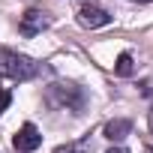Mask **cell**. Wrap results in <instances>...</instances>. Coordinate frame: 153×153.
Here are the masks:
<instances>
[{
	"label": "cell",
	"instance_id": "cell-2",
	"mask_svg": "<svg viewBox=\"0 0 153 153\" xmlns=\"http://www.w3.org/2000/svg\"><path fill=\"white\" fill-rule=\"evenodd\" d=\"M39 75V63L27 54L9 51V48H0V78H9V81H30Z\"/></svg>",
	"mask_w": 153,
	"mask_h": 153
},
{
	"label": "cell",
	"instance_id": "cell-8",
	"mask_svg": "<svg viewBox=\"0 0 153 153\" xmlns=\"http://www.w3.org/2000/svg\"><path fill=\"white\" fill-rule=\"evenodd\" d=\"M132 69H135V63H132V54H129V51H123V54L117 57V63H114V72L126 78V75H132Z\"/></svg>",
	"mask_w": 153,
	"mask_h": 153
},
{
	"label": "cell",
	"instance_id": "cell-3",
	"mask_svg": "<svg viewBox=\"0 0 153 153\" xmlns=\"http://www.w3.org/2000/svg\"><path fill=\"white\" fill-rule=\"evenodd\" d=\"M78 24L87 27V30H99V27H108L111 24V15L102 6H96V3H84L78 9Z\"/></svg>",
	"mask_w": 153,
	"mask_h": 153
},
{
	"label": "cell",
	"instance_id": "cell-11",
	"mask_svg": "<svg viewBox=\"0 0 153 153\" xmlns=\"http://www.w3.org/2000/svg\"><path fill=\"white\" fill-rule=\"evenodd\" d=\"M132 3H153V0H132Z\"/></svg>",
	"mask_w": 153,
	"mask_h": 153
},
{
	"label": "cell",
	"instance_id": "cell-10",
	"mask_svg": "<svg viewBox=\"0 0 153 153\" xmlns=\"http://www.w3.org/2000/svg\"><path fill=\"white\" fill-rule=\"evenodd\" d=\"M105 153H129V150H123V147H111V150H105Z\"/></svg>",
	"mask_w": 153,
	"mask_h": 153
},
{
	"label": "cell",
	"instance_id": "cell-13",
	"mask_svg": "<svg viewBox=\"0 0 153 153\" xmlns=\"http://www.w3.org/2000/svg\"><path fill=\"white\" fill-rule=\"evenodd\" d=\"M150 126H153V111H150Z\"/></svg>",
	"mask_w": 153,
	"mask_h": 153
},
{
	"label": "cell",
	"instance_id": "cell-6",
	"mask_svg": "<svg viewBox=\"0 0 153 153\" xmlns=\"http://www.w3.org/2000/svg\"><path fill=\"white\" fill-rule=\"evenodd\" d=\"M129 132H132V120H126V117L108 120V123H105V129H102V135H105L108 141H123Z\"/></svg>",
	"mask_w": 153,
	"mask_h": 153
},
{
	"label": "cell",
	"instance_id": "cell-5",
	"mask_svg": "<svg viewBox=\"0 0 153 153\" xmlns=\"http://www.w3.org/2000/svg\"><path fill=\"white\" fill-rule=\"evenodd\" d=\"M39 144H42V135H39V129H36L33 123H24V126L15 132V138H12V147H15L18 153H33Z\"/></svg>",
	"mask_w": 153,
	"mask_h": 153
},
{
	"label": "cell",
	"instance_id": "cell-9",
	"mask_svg": "<svg viewBox=\"0 0 153 153\" xmlns=\"http://www.w3.org/2000/svg\"><path fill=\"white\" fill-rule=\"evenodd\" d=\"M12 102V96H9V90H3V87H0V114H3L6 111V105Z\"/></svg>",
	"mask_w": 153,
	"mask_h": 153
},
{
	"label": "cell",
	"instance_id": "cell-1",
	"mask_svg": "<svg viewBox=\"0 0 153 153\" xmlns=\"http://www.w3.org/2000/svg\"><path fill=\"white\" fill-rule=\"evenodd\" d=\"M45 102L54 108V111H69V114H81L87 108V93L72 84V81H54L48 84L45 90Z\"/></svg>",
	"mask_w": 153,
	"mask_h": 153
},
{
	"label": "cell",
	"instance_id": "cell-7",
	"mask_svg": "<svg viewBox=\"0 0 153 153\" xmlns=\"http://www.w3.org/2000/svg\"><path fill=\"white\" fill-rule=\"evenodd\" d=\"M54 153H93V141L90 138H78V141H66L60 144Z\"/></svg>",
	"mask_w": 153,
	"mask_h": 153
},
{
	"label": "cell",
	"instance_id": "cell-4",
	"mask_svg": "<svg viewBox=\"0 0 153 153\" xmlns=\"http://www.w3.org/2000/svg\"><path fill=\"white\" fill-rule=\"evenodd\" d=\"M48 24H51V15H48L45 9H27V12L21 15V21H18V30H21L24 36H36V33H42Z\"/></svg>",
	"mask_w": 153,
	"mask_h": 153
},
{
	"label": "cell",
	"instance_id": "cell-12",
	"mask_svg": "<svg viewBox=\"0 0 153 153\" xmlns=\"http://www.w3.org/2000/svg\"><path fill=\"white\" fill-rule=\"evenodd\" d=\"M144 153H153V147H147V150H144Z\"/></svg>",
	"mask_w": 153,
	"mask_h": 153
}]
</instances>
